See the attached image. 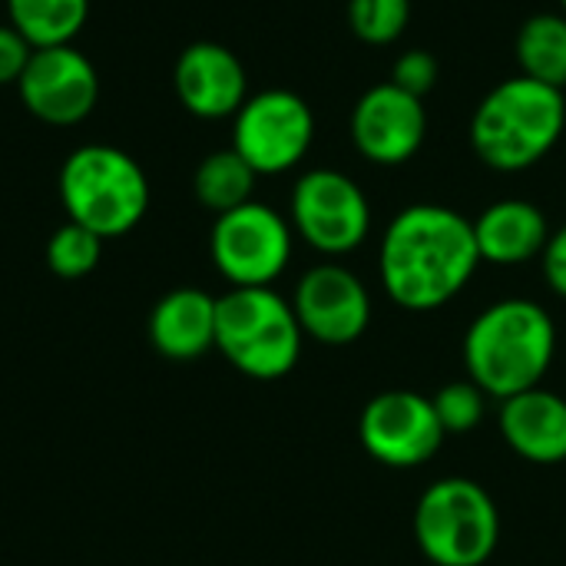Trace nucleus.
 Masks as SVG:
<instances>
[{"instance_id":"1","label":"nucleus","mask_w":566,"mask_h":566,"mask_svg":"<svg viewBox=\"0 0 566 566\" xmlns=\"http://www.w3.org/2000/svg\"><path fill=\"white\" fill-rule=\"evenodd\" d=\"M474 222L441 202H415L391 216L378 245L385 295L415 315L451 305L478 275Z\"/></svg>"},{"instance_id":"2","label":"nucleus","mask_w":566,"mask_h":566,"mask_svg":"<svg viewBox=\"0 0 566 566\" xmlns=\"http://www.w3.org/2000/svg\"><path fill=\"white\" fill-rule=\"evenodd\" d=\"M557 355L554 315L524 295H507L481 308L464 338L461 358L468 378L494 401L541 388Z\"/></svg>"},{"instance_id":"3","label":"nucleus","mask_w":566,"mask_h":566,"mask_svg":"<svg viewBox=\"0 0 566 566\" xmlns=\"http://www.w3.org/2000/svg\"><path fill=\"white\" fill-rule=\"evenodd\" d=\"M566 129L564 90L524 73L491 86L471 116V149L494 172H524L544 163Z\"/></svg>"},{"instance_id":"4","label":"nucleus","mask_w":566,"mask_h":566,"mask_svg":"<svg viewBox=\"0 0 566 566\" xmlns=\"http://www.w3.org/2000/svg\"><path fill=\"white\" fill-rule=\"evenodd\" d=\"M305 332L292 298L265 289H229L216 298V352L255 381H279L295 371Z\"/></svg>"},{"instance_id":"5","label":"nucleus","mask_w":566,"mask_h":566,"mask_svg":"<svg viewBox=\"0 0 566 566\" xmlns=\"http://www.w3.org/2000/svg\"><path fill=\"white\" fill-rule=\"evenodd\" d=\"M60 202L70 222L86 226L99 239H119L143 222L149 179L126 149L86 143L60 166Z\"/></svg>"},{"instance_id":"6","label":"nucleus","mask_w":566,"mask_h":566,"mask_svg":"<svg viewBox=\"0 0 566 566\" xmlns=\"http://www.w3.org/2000/svg\"><path fill=\"white\" fill-rule=\"evenodd\" d=\"M415 544L434 566H484L501 544V511L471 478H441L415 504Z\"/></svg>"},{"instance_id":"7","label":"nucleus","mask_w":566,"mask_h":566,"mask_svg":"<svg viewBox=\"0 0 566 566\" xmlns=\"http://www.w3.org/2000/svg\"><path fill=\"white\" fill-rule=\"evenodd\" d=\"M289 222L322 259H345L371 235V202L365 189L342 169H305L289 196Z\"/></svg>"},{"instance_id":"8","label":"nucleus","mask_w":566,"mask_h":566,"mask_svg":"<svg viewBox=\"0 0 566 566\" xmlns=\"http://www.w3.org/2000/svg\"><path fill=\"white\" fill-rule=\"evenodd\" d=\"M292 252L295 229L289 216L259 199L216 216L209 232L212 265L232 289L275 285L289 269Z\"/></svg>"},{"instance_id":"9","label":"nucleus","mask_w":566,"mask_h":566,"mask_svg":"<svg viewBox=\"0 0 566 566\" xmlns=\"http://www.w3.org/2000/svg\"><path fill=\"white\" fill-rule=\"evenodd\" d=\"M315 143V113L295 90H259L232 116V149L259 172L282 176L302 166Z\"/></svg>"},{"instance_id":"10","label":"nucleus","mask_w":566,"mask_h":566,"mask_svg":"<svg viewBox=\"0 0 566 566\" xmlns=\"http://www.w3.org/2000/svg\"><path fill=\"white\" fill-rule=\"evenodd\" d=\"M444 428L434 405L421 391L391 388L375 395L358 418V441L371 461L391 471H415L438 458L444 448Z\"/></svg>"},{"instance_id":"11","label":"nucleus","mask_w":566,"mask_h":566,"mask_svg":"<svg viewBox=\"0 0 566 566\" xmlns=\"http://www.w3.org/2000/svg\"><path fill=\"white\" fill-rule=\"evenodd\" d=\"M295 318L305 338L345 348L355 345L371 325V292L365 279L338 259L315 262L302 272L292 292Z\"/></svg>"},{"instance_id":"12","label":"nucleus","mask_w":566,"mask_h":566,"mask_svg":"<svg viewBox=\"0 0 566 566\" xmlns=\"http://www.w3.org/2000/svg\"><path fill=\"white\" fill-rule=\"evenodd\" d=\"M358 156L371 166L395 169L411 163L428 139V106L421 96L388 83L368 86L348 119Z\"/></svg>"},{"instance_id":"13","label":"nucleus","mask_w":566,"mask_h":566,"mask_svg":"<svg viewBox=\"0 0 566 566\" xmlns=\"http://www.w3.org/2000/svg\"><path fill=\"white\" fill-rule=\"evenodd\" d=\"M20 103L30 116H36L46 126H76L83 123L99 99V73L93 60L66 46H46L33 50L23 76L17 80Z\"/></svg>"},{"instance_id":"14","label":"nucleus","mask_w":566,"mask_h":566,"mask_svg":"<svg viewBox=\"0 0 566 566\" xmlns=\"http://www.w3.org/2000/svg\"><path fill=\"white\" fill-rule=\"evenodd\" d=\"M172 86L179 103L199 119H232L249 99V73L242 60L216 40H196L179 53Z\"/></svg>"},{"instance_id":"15","label":"nucleus","mask_w":566,"mask_h":566,"mask_svg":"<svg viewBox=\"0 0 566 566\" xmlns=\"http://www.w3.org/2000/svg\"><path fill=\"white\" fill-rule=\"evenodd\" d=\"M504 444L527 464L554 468L566 461V398L551 388H531L504 398L497 408Z\"/></svg>"},{"instance_id":"16","label":"nucleus","mask_w":566,"mask_h":566,"mask_svg":"<svg viewBox=\"0 0 566 566\" xmlns=\"http://www.w3.org/2000/svg\"><path fill=\"white\" fill-rule=\"evenodd\" d=\"M474 222V239L481 262L497 265V269H514L527 265L544 255L547 239H551V222L547 212L531 202V199H497L481 209Z\"/></svg>"},{"instance_id":"17","label":"nucleus","mask_w":566,"mask_h":566,"mask_svg":"<svg viewBox=\"0 0 566 566\" xmlns=\"http://www.w3.org/2000/svg\"><path fill=\"white\" fill-rule=\"evenodd\" d=\"M149 342L169 361H196L216 348V295L182 285L166 292L149 312Z\"/></svg>"},{"instance_id":"18","label":"nucleus","mask_w":566,"mask_h":566,"mask_svg":"<svg viewBox=\"0 0 566 566\" xmlns=\"http://www.w3.org/2000/svg\"><path fill=\"white\" fill-rule=\"evenodd\" d=\"M514 56L524 76L547 83V86H566V17L557 10H541L527 17L514 36Z\"/></svg>"},{"instance_id":"19","label":"nucleus","mask_w":566,"mask_h":566,"mask_svg":"<svg viewBox=\"0 0 566 566\" xmlns=\"http://www.w3.org/2000/svg\"><path fill=\"white\" fill-rule=\"evenodd\" d=\"M90 0H7V23L33 46H66L80 36Z\"/></svg>"},{"instance_id":"20","label":"nucleus","mask_w":566,"mask_h":566,"mask_svg":"<svg viewBox=\"0 0 566 566\" xmlns=\"http://www.w3.org/2000/svg\"><path fill=\"white\" fill-rule=\"evenodd\" d=\"M255 182H259V172L232 146H226V149L209 153L196 166L192 192L202 209H209L212 216H222V212H232V209L252 202Z\"/></svg>"},{"instance_id":"21","label":"nucleus","mask_w":566,"mask_h":566,"mask_svg":"<svg viewBox=\"0 0 566 566\" xmlns=\"http://www.w3.org/2000/svg\"><path fill=\"white\" fill-rule=\"evenodd\" d=\"M103 242H106V239H99V235L90 232L86 226L66 219V222L50 235V242H46V265H50L53 275H60V279H66V282L86 279V275L99 265V259H103Z\"/></svg>"},{"instance_id":"22","label":"nucleus","mask_w":566,"mask_h":566,"mask_svg":"<svg viewBox=\"0 0 566 566\" xmlns=\"http://www.w3.org/2000/svg\"><path fill=\"white\" fill-rule=\"evenodd\" d=\"M411 23V0H348V30L365 46H391Z\"/></svg>"},{"instance_id":"23","label":"nucleus","mask_w":566,"mask_h":566,"mask_svg":"<svg viewBox=\"0 0 566 566\" xmlns=\"http://www.w3.org/2000/svg\"><path fill=\"white\" fill-rule=\"evenodd\" d=\"M488 395L464 375L458 381H448L434 391L431 405H434V415L444 428V434L458 438V434H471L481 428L484 415H488Z\"/></svg>"},{"instance_id":"24","label":"nucleus","mask_w":566,"mask_h":566,"mask_svg":"<svg viewBox=\"0 0 566 566\" xmlns=\"http://www.w3.org/2000/svg\"><path fill=\"white\" fill-rule=\"evenodd\" d=\"M438 76H441V66H438V56L415 46V50H401L395 66H391V83L415 93V96H428L434 86H438Z\"/></svg>"},{"instance_id":"25","label":"nucleus","mask_w":566,"mask_h":566,"mask_svg":"<svg viewBox=\"0 0 566 566\" xmlns=\"http://www.w3.org/2000/svg\"><path fill=\"white\" fill-rule=\"evenodd\" d=\"M30 53L33 46L10 27V23H0V86H17V80L23 76L27 63H30Z\"/></svg>"},{"instance_id":"26","label":"nucleus","mask_w":566,"mask_h":566,"mask_svg":"<svg viewBox=\"0 0 566 566\" xmlns=\"http://www.w3.org/2000/svg\"><path fill=\"white\" fill-rule=\"evenodd\" d=\"M541 272H544L547 289H551L557 298H564L566 302V222L560 229L551 232L547 249H544V255H541Z\"/></svg>"},{"instance_id":"27","label":"nucleus","mask_w":566,"mask_h":566,"mask_svg":"<svg viewBox=\"0 0 566 566\" xmlns=\"http://www.w3.org/2000/svg\"><path fill=\"white\" fill-rule=\"evenodd\" d=\"M560 13H564V17H566V0H560Z\"/></svg>"}]
</instances>
